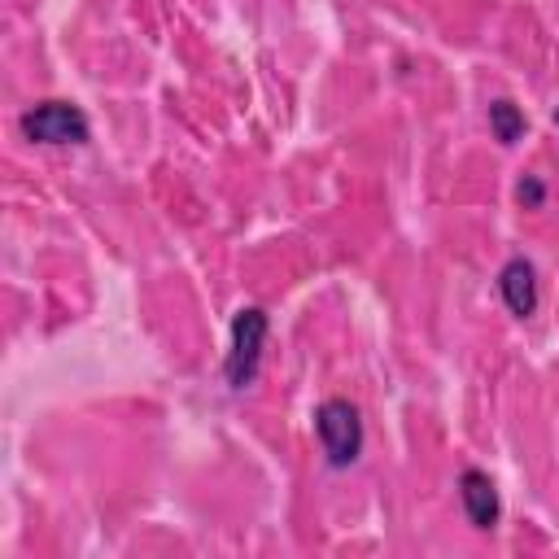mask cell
<instances>
[{
  "mask_svg": "<svg viewBox=\"0 0 559 559\" xmlns=\"http://www.w3.org/2000/svg\"><path fill=\"white\" fill-rule=\"evenodd\" d=\"M266 310L262 306H240L231 314V349L223 358V376H227V389H249L258 380V367H262V345H266Z\"/></svg>",
  "mask_w": 559,
  "mask_h": 559,
  "instance_id": "1",
  "label": "cell"
},
{
  "mask_svg": "<svg viewBox=\"0 0 559 559\" xmlns=\"http://www.w3.org/2000/svg\"><path fill=\"white\" fill-rule=\"evenodd\" d=\"M314 432L332 467H349L362 454V415L345 397H328L314 406Z\"/></svg>",
  "mask_w": 559,
  "mask_h": 559,
  "instance_id": "2",
  "label": "cell"
},
{
  "mask_svg": "<svg viewBox=\"0 0 559 559\" xmlns=\"http://www.w3.org/2000/svg\"><path fill=\"white\" fill-rule=\"evenodd\" d=\"M17 131L31 144H87L92 122L74 100H39L17 118Z\"/></svg>",
  "mask_w": 559,
  "mask_h": 559,
  "instance_id": "3",
  "label": "cell"
},
{
  "mask_svg": "<svg viewBox=\"0 0 559 559\" xmlns=\"http://www.w3.org/2000/svg\"><path fill=\"white\" fill-rule=\"evenodd\" d=\"M459 502H463V511H467L472 528H480V533H489V528L502 520L498 485H493L480 467H463V476H459Z\"/></svg>",
  "mask_w": 559,
  "mask_h": 559,
  "instance_id": "4",
  "label": "cell"
},
{
  "mask_svg": "<svg viewBox=\"0 0 559 559\" xmlns=\"http://www.w3.org/2000/svg\"><path fill=\"white\" fill-rule=\"evenodd\" d=\"M498 293L507 301V310L515 319H528L537 314V271L528 258H511L502 271H498Z\"/></svg>",
  "mask_w": 559,
  "mask_h": 559,
  "instance_id": "5",
  "label": "cell"
},
{
  "mask_svg": "<svg viewBox=\"0 0 559 559\" xmlns=\"http://www.w3.org/2000/svg\"><path fill=\"white\" fill-rule=\"evenodd\" d=\"M489 131H493V140L515 144V140L524 135V114H520V105H511V100H493V105H489Z\"/></svg>",
  "mask_w": 559,
  "mask_h": 559,
  "instance_id": "6",
  "label": "cell"
},
{
  "mask_svg": "<svg viewBox=\"0 0 559 559\" xmlns=\"http://www.w3.org/2000/svg\"><path fill=\"white\" fill-rule=\"evenodd\" d=\"M515 201H520L524 210H537V205L546 201V183H542L537 175H524V179L515 183Z\"/></svg>",
  "mask_w": 559,
  "mask_h": 559,
  "instance_id": "7",
  "label": "cell"
},
{
  "mask_svg": "<svg viewBox=\"0 0 559 559\" xmlns=\"http://www.w3.org/2000/svg\"><path fill=\"white\" fill-rule=\"evenodd\" d=\"M555 122H559V109H555Z\"/></svg>",
  "mask_w": 559,
  "mask_h": 559,
  "instance_id": "8",
  "label": "cell"
}]
</instances>
